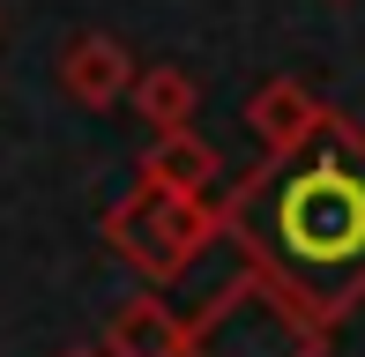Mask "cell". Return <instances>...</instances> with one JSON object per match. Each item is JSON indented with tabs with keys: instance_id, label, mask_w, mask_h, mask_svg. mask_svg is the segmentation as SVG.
Listing matches in <instances>:
<instances>
[{
	"instance_id": "cell-1",
	"label": "cell",
	"mask_w": 365,
	"mask_h": 357,
	"mask_svg": "<svg viewBox=\"0 0 365 357\" xmlns=\"http://www.w3.org/2000/svg\"><path fill=\"white\" fill-rule=\"evenodd\" d=\"M224 246L306 305L321 328L365 305V127L328 112L298 149L261 156L217 201Z\"/></svg>"
},
{
	"instance_id": "cell-6",
	"label": "cell",
	"mask_w": 365,
	"mask_h": 357,
	"mask_svg": "<svg viewBox=\"0 0 365 357\" xmlns=\"http://www.w3.org/2000/svg\"><path fill=\"white\" fill-rule=\"evenodd\" d=\"M105 357H187V320L157 290L120 298V313L105 320Z\"/></svg>"
},
{
	"instance_id": "cell-3",
	"label": "cell",
	"mask_w": 365,
	"mask_h": 357,
	"mask_svg": "<svg viewBox=\"0 0 365 357\" xmlns=\"http://www.w3.org/2000/svg\"><path fill=\"white\" fill-rule=\"evenodd\" d=\"M105 246L120 253L142 283H179L209 246H224V216L202 193H164V186H127L105 208Z\"/></svg>"
},
{
	"instance_id": "cell-2",
	"label": "cell",
	"mask_w": 365,
	"mask_h": 357,
	"mask_svg": "<svg viewBox=\"0 0 365 357\" xmlns=\"http://www.w3.org/2000/svg\"><path fill=\"white\" fill-rule=\"evenodd\" d=\"M187 357H328V328L239 253L224 283L187 313Z\"/></svg>"
},
{
	"instance_id": "cell-9",
	"label": "cell",
	"mask_w": 365,
	"mask_h": 357,
	"mask_svg": "<svg viewBox=\"0 0 365 357\" xmlns=\"http://www.w3.org/2000/svg\"><path fill=\"white\" fill-rule=\"evenodd\" d=\"M60 357H105V343H75V350H60Z\"/></svg>"
},
{
	"instance_id": "cell-8",
	"label": "cell",
	"mask_w": 365,
	"mask_h": 357,
	"mask_svg": "<svg viewBox=\"0 0 365 357\" xmlns=\"http://www.w3.org/2000/svg\"><path fill=\"white\" fill-rule=\"evenodd\" d=\"M135 119L149 134H194V112H202V82H194L187 68H172V60H157V68H142L135 82Z\"/></svg>"
},
{
	"instance_id": "cell-5",
	"label": "cell",
	"mask_w": 365,
	"mask_h": 357,
	"mask_svg": "<svg viewBox=\"0 0 365 357\" xmlns=\"http://www.w3.org/2000/svg\"><path fill=\"white\" fill-rule=\"evenodd\" d=\"M328 112L336 105H321L298 75H269V82L254 90V105H246V119H254V134H261V156H284V149H298V142L328 119Z\"/></svg>"
},
{
	"instance_id": "cell-4",
	"label": "cell",
	"mask_w": 365,
	"mask_h": 357,
	"mask_svg": "<svg viewBox=\"0 0 365 357\" xmlns=\"http://www.w3.org/2000/svg\"><path fill=\"white\" fill-rule=\"evenodd\" d=\"M60 90L75 97L82 112H112V105H127L142 82V68H135V53H127L112 30H82V38H68V53H60Z\"/></svg>"
},
{
	"instance_id": "cell-7",
	"label": "cell",
	"mask_w": 365,
	"mask_h": 357,
	"mask_svg": "<svg viewBox=\"0 0 365 357\" xmlns=\"http://www.w3.org/2000/svg\"><path fill=\"white\" fill-rule=\"evenodd\" d=\"M217 149L202 134H149L142 156H135V178L142 186H164V193H202L209 201V178H217Z\"/></svg>"
}]
</instances>
